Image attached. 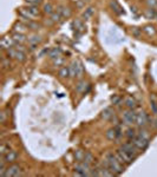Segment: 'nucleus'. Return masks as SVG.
<instances>
[{
  "instance_id": "nucleus-1",
  "label": "nucleus",
  "mask_w": 157,
  "mask_h": 177,
  "mask_svg": "<svg viewBox=\"0 0 157 177\" xmlns=\"http://www.w3.org/2000/svg\"><path fill=\"white\" fill-rule=\"evenodd\" d=\"M105 161L108 163V166L110 168V170L114 172L115 175H120L124 171V165L118 161L117 156L112 154V152H108L105 155Z\"/></svg>"
},
{
  "instance_id": "nucleus-2",
  "label": "nucleus",
  "mask_w": 157,
  "mask_h": 177,
  "mask_svg": "<svg viewBox=\"0 0 157 177\" xmlns=\"http://www.w3.org/2000/svg\"><path fill=\"white\" fill-rule=\"evenodd\" d=\"M69 69H70V77L72 78H81L84 75V66L79 60L72 61Z\"/></svg>"
},
{
  "instance_id": "nucleus-3",
  "label": "nucleus",
  "mask_w": 157,
  "mask_h": 177,
  "mask_svg": "<svg viewBox=\"0 0 157 177\" xmlns=\"http://www.w3.org/2000/svg\"><path fill=\"white\" fill-rule=\"evenodd\" d=\"M75 170H76V172H75L76 176H90V174H91V164H89V163L84 161L77 162Z\"/></svg>"
},
{
  "instance_id": "nucleus-4",
  "label": "nucleus",
  "mask_w": 157,
  "mask_h": 177,
  "mask_svg": "<svg viewBox=\"0 0 157 177\" xmlns=\"http://www.w3.org/2000/svg\"><path fill=\"white\" fill-rule=\"evenodd\" d=\"M120 149L122 150H124L125 152H128L129 155L134 158V160H136L137 158V156H138V149L136 148V145L131 142V140H128V142H125V143H123L122 144V146H120Z\"/></svg>"
},
{
  "instance_id": "nucleus-5",
  "label": "nucleus",
  "mask_w": 157,
  "mask_h": 177,
  "mask_svg": "<svg viewBox=\"0 0 157 177\" xmlns=\"http://www.w3.org/2000/svg\"><path fill=\"white\" fill-rule=\"evenodd\" d=\"M123 40H124L123 34L117 30V27H112V28H111V31H110V33H109V36H108L109 43L118 44V43H120V42H123Z\"/></svg>"
},
{
  "instance_id": "nucleus-6",
  "label": "nucleus",
  "mask_w": 157,
  "mask_h": 177,
  "mask_svg": "<svg viewBox=\"0 0 157 177\" xmlns=\"http://www.w3.org/2000/svg\"><path fill=\"white\" fill-rule=\"evenodd\" d=\"M116 156H117V158H118V161L123 164V165H129V164H131L132 162L135 161L132 157H131L128 152H125L124 150H122V149H119V150H117V152H116Z\"/></svg>"
},
{
  "instance_id": "nucleus-7",
  "label": "nucleus",
  "mask_w": 157,
  "mask_h": 177,
  "mask_svg": "<svg viewBox=\"0 0 157 177\" xmlns=\"http://www.w3.org/2000/svg\"><path fill=\"white\" fill-rule=\"evenodd\" d=\"M149 138H145V137H143L141 135L137 134L135 138L132 140V143L136 145V148L138 149V150H144L148 148V145H149Z\"/></svg>"
},
{
  "instance_id": "nucleus-8",
  "label": "nucleus",
  "mask_w": 157,
  "mask_h": 177,
  "mask_svg": "<svg viewBox=\"0 0 157 177\" xmlns=\"http://www.w3.org/2000/svg\"><path fill=\"white\" fill-rule=\"evenodd\" d=\"M6 177H19L22 176V168L17 164H12L11 166L7 168V170L5 172Z\"/></svg>"
},
{
  "instance_id": "nucleus-9",
  "label": "nucleus",
  "mask_w": 157,
  "mask_h": 177,
  "mask_svg": "<svg viewBox=\"0 0 157 177\" xmlns=\"http://www.w3.org/2000/svg\"><path fill=\"white\" fill-rule=\"evenodd\" d=\"M149 122V116L145 113V111H143L141 110L140 112L136 113V122L135 123L140 126V128H143V126H145L146 124Z\"/></svg>"
},
{
  "instance_id": "nucleus-10",
  "label": "nucleus",
  "mask_w": 157,
  "mask_h": 177,
  "mask_svg": "<svg viewBox=\"0 0 157 177\" xmlns=\"http://www.w3.org/2000/svg\"><path fill=\"white\" fill-rule=\"evenodd\" d=\"M7 53L10 56V58H14L16 60H18V61H24L25 58H26L25 52L19 51V50H17L16 47H12L10 48V50H7Z\"/></svg>"
},
{
  "instance_id": "nucleus-11",
  "label": "nucleus",
  "mask_w": 157,
  "mask_h": 177,
  "mask_svg": "<svg viewBox=\"0 0 157 177\" xmlns=\"http://www.w3.org/2000/svg\"><path fill=\"white\" fill-rule=\"evenodd\" d=\"M123 122L126 125H131L132 123L136 122V112L134 110H128V111H124L123 112Z\"/></svg>"
},
{
  "instance_id": "nucleus-12",
  "label": "nucleus",
  "mask_w": 157,
  "mask_h": 177,
  "mask_svg": "<svg viewBox=\"0 0 157 177\" xmlns=\"http://www.w3.org/2000/svg\"><path fill=\"white\" fill-rule=\"evenodd\" d=\"M110 7L112 8V11H114L116 14H118V16L124 14V10L122 8V6L119 5L116 0H111V1H110Z\"/></svg>"
},
{
  "instance_id": "nucleus-13",
  "label": "nucleus",
  "mask_w": 157,
  "mask_h": 177,
  "mask_svg": "<svg viewBox=\"0 0 157 177\" xmlns=\"http://www.w3.org/2000/svg\"><path fill=\"white\" fill-rule=\"evenodd\" d=\"M4 157V160L6 161V163H13L18 158V152L14 150H10L5 156H1Z\"/></svg>"
},
{
  "instance_id": "nucleus-14",
  "label": "nucleus",
  "mask_w": 157,
  "mask_h": 177,
  "mask_svg": "<svg viewBox=\"0 0 157 177\" xmlns=\"http://www.w3.org/2000/svg\"><path fill=\"white\" fill-rule=\"evenodd\" d=\"M124 104H125V106L128 107V109H130V110H135L136 107H137V102H136V99L131 96L125 97Z\"/></svg>"
},
{
  "instance_id": "nucleus-15",
  "label": "nucleus",
  "mask_w": 157,
  "mask_h": 177,
  "mask_svg": "<svg viewBox=\"0 0 157 177\" xmlns=\"http://www.w3.org/2000/svg\"><path fill=\"white\" fill-rule=\"evenodd\" d=\"M57 11L61 14L63 19H67V18H70L71 17V10L69 8V7H66V6H59Z\"/></svg>"
},
{
  "instance_id": "nucleus-16",
  "label": "nucleus",
  "mask_w": 157,
  "mask_h": 177,
  "mask_svg": "<svg viewBox=\"0 0 157 177\" xmlns=\"http://www.w3.org/2000/svg\"><path fill=\"white\" fill-rule=\"evenodd\" d=\"M105 136H106V138H108L109 140H118V132H117L116 128L109 129L108 131H106Z\"/></svg>"
},
{
  "instance_id": "nucleus-17",
  "label": "nucleus",
  "mask_w": 157,
  "mask_h": 177,
  "mask_svg": "<svg viewBox=\"0 0 157 177\" xmlns=\"http://www.w3.org/2000/svg\"><path fill=\"white\" fill-rule=\"evenodd\" d=\"M114 115L115 112L111 107H105L103 111H102V115H101V116H102V118L105 119V120H110V118L112 117Z\"/></svg>"
},
{
  "instance_id": "nucleus-18",
  "label": "nucleus",
  "mask_w": 157,
  "mask_h": 177,
  "mask_svg": "<svg viewBox=\"0 0 157 177\" xmlns=\"http://www.w3.org/2000/svg\"><path fill=\"white\" fill-rule=\"evenodd\" d=\"M86 87H89V84H87L85 81H78V84L76 85V91L78 93H85L86 92Z\"/></svg>"
},
{
  "instance_id": "nucleus-19",
  "label": "nucleus",
  "mask_w": 157,
  "mask_h": 177,
  "mask_svg": "<svg viewBox=\"0 0 157 177\" xmlns=\"http://www.w3.org/2000/svg\"><path fill=\"white\" fill-rule=\"evenodd\" d=\"M12 39L14 40V43L17 44H22L26 42V37L24 36V33H14L13 36H12Z\"/></svg>"
},
{
  "instance_id": "nucleus-20",
  "label": "nucleus",
  "mask_w": 157,
  "mask_h": 177,
  "mask_svg": "<svg viewBox=\"0 0 157 177\" xmlns=\"http://www.w3.org/2000/svg\"><path fill=\"white\" fill-rule=\"evenodd\" d=\"M61 56V50L59 47H53L49 51V57L51 59H56Z\"/></svg>"
},
{
  "instance_id": "nucleus-21",
  "label": "nucleus",
  "mask_w": 157,
  "mask_h": 177,
  "mask_svg": "<svg viewBox=\"0 0 157 177\" xmlns=\"http://www.w3.org/2000/svg\"><path fill=\"white\" fill-rule=\"evenodd\" d=\"M13 39H10V38H2L1 39V47L2 48H7V50H10V48H12V44H13Z\"/></svg>"
},
{
  "instance_id": "nucleus-22",
  "label": "nucleus",
  "mask_w": 157,
  "mask_h": 177,
  "mask_svg": "<svg viewBox=\"0 0 157 177\" xmlns=\"http://www.w3.org/2000/svg\"><path fill=\"white\" fill-rule=\"evenodd\" d=\"M40 42H42V38L39 36H32L31 38H28V44L31 45V48H34V46H37Z\"/></svg>"
},
{
  "instance_id": "nucleus-23",
  "label": "nucleus",
  "mask_w": 157,
  "mask_h": 177,
  "mask_svg": "<svg viewBox=\"0 0 157 177\" xmlns=\"http://www.w3.org/2000/svg\"><path fill=\"white\" fill-rule=\"evenodd\" d=\"M150 105H151L152 112L157 116V96L156 95H151V96H150Z\"/></svg>"
},
{
  "instance_id": "nucleus-24",
  "label": "nucleus",
  "mask_w": 157,
  "mask_h": 177,
  "mask_svg": "<svg viewBox=\"0 0 157 177\" xmlns=\"http://www.w3.org/2000/svg\"><path fill=\"white\" fill-rule=\"evenodd\" d=\"M58 76H59L60 78L70 77V69H69V66H63V67H60L59 72H58Z\"/></svg>"
},
{
  "instance_id": "nucleus-25",
  "label": "nucleus",
  "mask_w": 157,
  "mask_h": 177,
  "mask_svg": "<svg viewBox=\"0 0 157 177\" xmlns=\"http://www.w3.org/2000/svg\"><path fill=\"white\" fill-rule=\"evenodd\" d=\"M26 10L28 11V13H30L33 18H36V17L39 14V10H38V7H37V6L31 5V6H28V7H26Z\"/></svg>"
},
{
  "instance_id": "nucleus-26",
  "label": "nucleus",
  "mask_w": 157,
  "mask_h": 177,
  "mask_svg": "<svg viewBox=\"0 0 157 177\" xmlns=\"http://www.w3.org/2000/svg\"><path fill=\"white\" fill-rule=\"evenodd\" d=\"M51 22L53 24V22H60V19H63V17H61V14H60L59 12L58 11H54L52 14H51Z\"/></svg>"
},
{
  "instance_id": "nucleus-27",
  "label": "nucleus",
  "mask_w": 157,
  "mask_h": 177,
  "mask_svg": "<svg viewBox=\"0 0 157 177\" xmlns=\"http://www.w3.org/2000/svg\"><path fill=\"white\" fill-rule=\"evenodd\" d=\"M144 14H145L146 18H149V19H155L157 16V12L155 11V8H148L145 12H144Z\"/></svg>"
},
{
  "instance_id": "nucleus-28",
  "label": "nucleus",
  "mask_w": 157,
  "mask_h": 177,
  "mask_svg": "<svg viewBox=\"0 0 157 177\" xmlns=\"http://www.w3.org/2000/svg\"><path fill=\"white\" fill-rule=\"evenodd\" d=\"M125 136H126V138L129 140H132L134 138H135L136 136H137V132H136L135 129H128L126 130V132H125Z\"/></svg>"
},
{
  "instance_id": "nucleus-29",
  "label": "nucleus",
  "mask_w": 157,
  "mask_h": 177,
  "mask_svg": "<svg viewBox=\"0 0 157 177\" xmlns=\"http://www.w3.org/2000/svg\"><path fill=\"white\" fill-rule=\"evenodd\" d=\"M72 25H73V27H75V30L78 31V32H83V31H84V25H83V22H81V20L77 19V20L73 22Z\"/></svg>"
},
{
  "instance_id": "nucleus-30",
  "label": "nucleus",
  "mask_w": 157,
  "mask_h": 177,
  "mask_svg": "<svg viewBox=\"0 0 157 177\" xmlns=\"http://www.w3.org/2000/svg\"><path fill=\"white\" fill-rule=\"evenodd\" d=\"M143 31L148 34V36H154L155 33H156V30H155V27L151 26V25H148V26H145L144 28H143Z\"/></svg>"
},
{
  "instance_id": "nucleus-31",
  "label": "nucleus",
  "mask_w": 157,
  "mask_h": 177,
  "mask_svg": "<svg viewBox=\"0 0 157 177\" xmlns=\"http://www.w3.org/2000/svg\"><path fill=\"white\" fill-rule=\"evenodd\" d=\"M10 150H11L10 149V145H7L6 143H2V144L0 145V155L1 156H5Z\"/></svg>"
},
{
  "instance_id": "nucleus-32",
  "label": "nucleus",
  "mask_w": 157,
  "mask_h": 177,
  "mask_svg": "<svg viewBox=\"0 0 157 177\" xmlns=\"http://www.w3.org/2000/svg\"><path fill=\"white\" fill-rule=\"evenodd\" d=\"M84 155H85V151H83V150H77L76 152H75V157H76V161H77V162L84 161Z\"/></svg>"
},
{
  "instance_id": "nucleus-33",
  "label": "nucleus",
  "mask_w": 157,
  "mask_h": 177,
  "mask_svg": "<svg viewBox=\"0 0 157 177\" xmlns=\"http://www.w3.org/2000/svg\"><path fill=\"white\" fill-rule=\"evenodd\" d=\"M84 162H86L89 164H92L95 162V157L92 156L91 152H85V155H84Z\"/></svg>"
},
{
  "instance_id": "nucleus-34",
  "label": "nucleus",
  "mask_w": 157,
  "mask_h": 177,
  "mask_svg": "<svg viewBox=\"0 0 157 177\" xmlns=\"http://www.w3.org/2000/svg\"><path fill=\"white\" fill-rule=\"evenodd\" d=\"M6 161L4 160V157H1V162H0V176H5V172L7 170V168L5 166Z\"/></svg>"
},
{
  "instance_id": "nucleus-35",
  "label": "nucleus",
  "mask_w": 157,
  "mask_h": 177,
  "mask_svg": "<svg viewBox=\"0 0 157 177\" xmlns=\"http://www.w3.org/2000/svg\"><path fill=\"white\" fill-rule=\"evenodd\" d=\"M44 13H46V14H50V16H51V14H52V13H53V6L51 5V4H45V5H44Z\"/></svg>"
},
{
  "instance_id": "nucleus-36",
  "label": "nucleus",
  "mask_w": 157,
  "mask_h": 177,
  "mask_svg": "<svg viewBox=\"0 0 157 177\" xmlns=\"http://www.w3.org/2000/svg\"><path fill=\"white\" fill-rule=\"evenodd\" d=\"M63 64H64V58L60 56V57H58V58L53 59V65L54 66H57V67H59V66H63Z\"/></svg>"
},
{
  "instance_id": "nucleus-37",
  "label": "nucleus",
  "mask_w": 157,
  "mask_h": 177,
  "mask_svg": "<svg viewBox=\"0 0 157 177\" xmlns=\"http://www.w3.org/2000/svg\"><path fill=\"white\" fill-rule=\"evenodd\" d=\"M92 14H93V8H92V7H89L86 11L84 12V14H83V18H84V19H89V18H90Z\"/></svg>"
},
{
  "instance_id": "nucleus-38",
  "label": "nucleus",
  "mask_w": 157,
  "mask_h": 177,
  "mask_svg": "<svg viewBox=\"0 0 157 177\" xmlns=\"http://www.w3.org/2000/svg\"><path fill=\"white\" fill-rule=\"evenodd\" d=\"M131 32H132V36H135L136 38H140L141 37V28H138V27H132L131 28Z\"/></svg>"
},
{
  "instance_id": "nucleus-39",
  "label": "nucleus",
  "mask_w": 157,
  "mask_h": 177,
  "mask_svg": "<svg viewBox=\"0 0 157 177\" xmlns=\"http://www.w3.org/2000/svg\"><path fill=\"white\" fill-rule=\"evenodd\" d=\"M111 101H112V103H114L115 105H120V103H122V98L119 96H117V95H115V96L111 97Z\"/></svg>"
},
{
  "instance_id": "nucleus-40",
  "label": "nucleus",
  "mask_w": 157,
  "mask_h": 177,
  "mask_svg": "<svg viewBox=\"0 0 157 177\" xmlns=\"http://www.w3.org/2000/svg\"><path fill=\"white\" fill-rule=\"evenodd\" d=\"M146 4L150 8H156L157 7V0H146Z\"/></svg>"
},
{
  "instance_id": "nucleus-41",
  "label": "nucleus",
  "mask_w": 157,
  "mask_h": 177,
  "mask_svg": "<svg viewBox=\"0 0 157 177\" xmlns=\"http://www.w3.org/2000/svg\"><path fill=\"white\" fill-rule=\"evenodd\" d=\"M14 27H16L17 31H19L18 33H22V32H25V30H26L27 26H24V25H22V24H17Z\"/></svg>"
},
{
  "instance_id": "nucleus-42",
  "label": "nucleus",
  "mask_w": 157,
  "mask_h": 177,
  "mask_svg": "<svg viewBox=\"0 0 157 177\" xmlns=\"http://www.w3.org/2000/svg\"><path fill=\"white\" fill-rule=\"evenodd\" d=\"M26 26H27V27H30V28H32V30H38V28H39V25H38V24H36V22H26Z\"/></svg>"
},
{
  "instance_id": "nucleus-43",
  "label": "nucleus",
  "mask_w": 157,
  "mask_h": 177,
  "mask_svg": "<svg viewBox=\"0 0 157 177\" xmlns=\"http://www.w3.org/2000/svg\"><path fill=\"white\" fill-rule=\"evenodd\" d=\"M26 1L30 4V5H32V6H37L42 2V0H26Z\"/></svg>"
},
{
  "instance_id": "nucleus-44",
  "label": "nucleus",
  "mask_w": 157,
  "mask_h": 177,
  "mask_svg": "<svg viewBox=\"0 0 157 177\" xmlns=\"http://www.w3.org/2000/svg\"><path fill=\"white\" fill-rule=\"evenodd\" d=\"M138 135H141L143 137H145V138H149L150 140V137H149V134H148V131L146 130H140V132H137Z\"/></svg>"
},
{
  "instance_id": "nucleus-45",
  "label": "nucleus",
  "mask_w": 157,
  "mask_h": 177,
  "mask_svg": "<svg viewBox=\"0 0 157 177\" xmlns=\"http://www.w3.org/2000/svg\"><path fill=\"white\" fill-rule=\"evenodd\" d=\"M5 120H6V115H5V112H2V113H1V118H0V122H1V123H4Z\"/></svg>"
},
{
  "instance_id": "nucleus-46",
  "label": "nucleus",
  "mask_w": 157,
  "mask_h": 177,
  "mask_svg": "<svg viewBox=\"0 0 157 177\" xmlns=\"http://www.w3.org/2000/svg\"><path fill=\"white\" fill-rule=\"evenodd\" d=\"M152 125H154V126H155V128L157 129V116H156V118H155V119L152 120Z\"/></svg>"
},
{
  "instance_id": "nucleus-47",
  "label": "nucleus",
  "mask_w": 157,
  "mask_h": 177,
  "mask_svg": "<svg viewBox=\"0 0 157 177\" xmlns=\"http://www.w3.org/2000/svg\"><path fill=\"white\" fill-rule=\"evenodd\" d=\"M156 18H157V16H156Z\"/></svg>"
}]
</instances>
